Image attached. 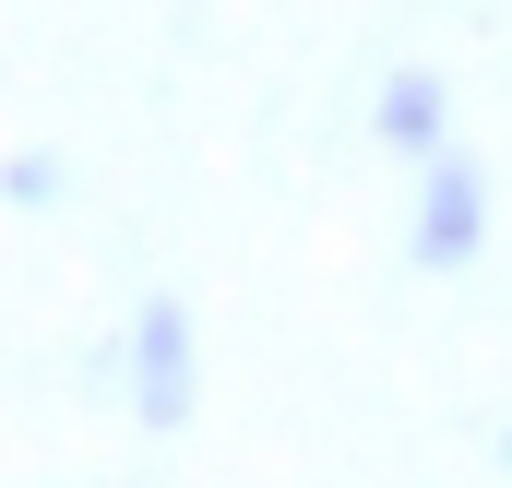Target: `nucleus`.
I'll return each mask as SVG.
<instances>
[{
	"label": "nucleus",
	"mask_w": 512,
	"mask_h": 488,
	"mask_svg": "<svg viewBox=\"0 0 512 488\" xmlns=\"http://www.w3.org/2000/svg\"><path fill=\"white\" fill-rule=\"evenodd\" d=\"M120 393L143 429H191V405H203V334H191V310L179 298H143L120 334Z\"/></svg>",
	"instance_id": "nucleus-1"
},
{
	"label": "nucleus",
	"mask_w": 512,
	"mask_h": 488,
	"mask_svg": "<svg viewBox=\"0 0 512 488\" xmlns=\"http://www.w3.org/2000/svg\"><path fill=\"white\" fill-rule=\"evenodd\" d=\"M405 250H417L429 274H465V262L489 250V179H477L465 155H429V167H417V215H405Z\"/></svg>",
	"instance_id": "nucleus-2"
},
{
	"label": "nucleus",
	"mask_w": 512,
	"mask_h": 488,
	"mask_svg": "<svg viewBox=\"0 0 512 488\" xmlns=\"http://www.w3.org/2000/svg\"><path fill=\"white\" fill-rule=\"evenodd\" d=\"M370 120H382V143L405 155V167H429V155H453V84L405 60V72L382 84V108H370Z\"/></svg>",
	"instance_id": "nucleus-3"
},
{
	"label": "nucleus",
	"mask_w": 512,
	"mask_h": 488,
	"mask_svg": "<svg viewBox=\"0 0 512 488\" xmlns=\"http://www.w3.org/2000/svg\"><path fill=\"white\" fill-rule=\"evenodd\" d=\"M0 203H60V167H48V155H12V167H0Z\"/></svg>",
	"instance_id": "nucleus-4"
},
{
	"label": "nucleus",
	"mask_w": 512,
	"mask_h": 488,
	"mask_svg": "<svg viewBox=\"0 0 512 488\" xmlns=\"http://www.w3.org/2000/svg\"><path fill=\"white\" fill-rule=\"evenodd\" d=\"M501 465H512V429H501Z\"/></svg>",
	"instance_id": "nucleus-5"
}]
</instances>
